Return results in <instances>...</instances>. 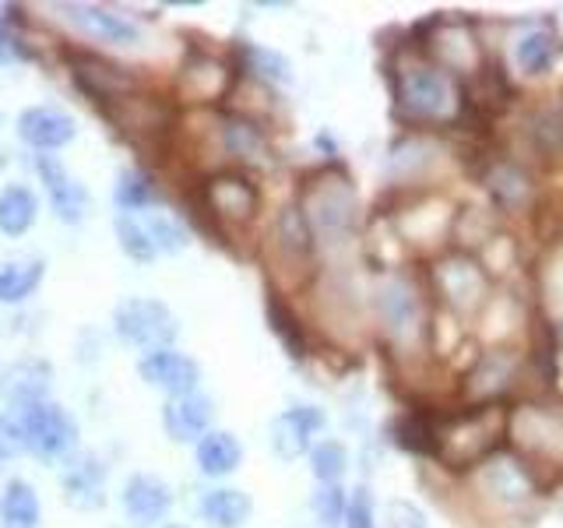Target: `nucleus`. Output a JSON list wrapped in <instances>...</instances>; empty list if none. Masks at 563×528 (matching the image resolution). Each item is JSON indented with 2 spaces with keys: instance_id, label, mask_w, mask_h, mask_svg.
<instances>
[{
  "instance_id": "nucleus-32",
  "label": "nucleus",
  "mask_w": 563,
  "mask_h": 528,
  "mask_svg": "<svg viewBox=\"0 0 563 528\" xmlns=\"http://www.w3.org/2000/svg\"><path fill=\"white\" fill-rule=\"evenodd\" d=\"M345 465H349V451L339 444V440H321V444L310 451V469L317 480H321V486L339 483L345 475Z\"/></svg>"
},
{
  "instance_id": "nucleus-45",
  "label": "nucleus",
  "mask_w": 563,
  "mask_h": 528,
  "mask_svg": "<svg viewBox=\"0 0 563 528\" xmlns=\"http://www.w3.org/2000/svg\"><path fill=\"white\" fill-rule=\"evenodd\" d=\"M0 384H4V370H0Z\"/></svg>"
},
{
  "instance_id": "nucleus-37",
  "label": "nucleus",
  "mask_w": 563,
  "mask_h": 528,
  "mask_svg": "<svg viewBox=\"0 0 563 528\" xmlns=\"http://www.w3.org/2000/svg\"><path fill=\"white\" fill-rule=\"evenodd\" d=\"M489 190H493V198H497L500 205H518V201H525V194H528V180L521 176V169L500 166L497 173H493Z\"/></svg>"
},
{
  "instance_id": "nucleus-28",
  "label": "nucleus",
  "mask_w": 563,
  "mask_h": 528,
  "mask_svg": "<svg viewBox=\"0 0 563 528\" xmlns=\"http://www.w3.org/2000/svg\"><path fill=\"white\" fill-rule=\"evenodd\" d=\"M113 201L120 208V216H131V211H141L148 205H158V187L152 184V176L137 173V169H123L117 176L113 187Z\"/></svg>"
},
{
  "instance_id": "nucleus-33",
  "label": "nucleus",
  "mask_w": 563,
  "mask_h": 528,
  "mask_svg": "<svg viewBox=\"0 0 563 528\" xmlns=\"http://www.w3.org/2000/svg\"><path fill=\"white\" fill-rule=\"evenodd\" d=\"M141 226L148 229V240H152L155 251L176 254V251H184V246H187V229L173 216H166V211H148V222H141Z\"/></svg>"
},
{
  "instance_id": "nucleus-4",
  "label": "nucleus",
  "mask_w": 563,
  "mask_h": 528,
  "mask_svg": "<svg viewBox=\"0 0 563 528\" xmlns=\"http://www.w3.org/2000/svg\"><path fill=\"white\" fill-rule=\"evenodd\" d=\"M398 106L412 120H440L454 110V85L440 67H412L398 78Z\"/></svg>"
},
{
  "instance_id": "nucleus-22",
  "label": "nucleus",
  "mask_w": 563,
  "mask_h": 528,
  "mask_svg": "<svg viewBox=\"0 0 563 528\" xmlns=\"http://www.w3.org/2000/svg\"><path fill=\"white\" fill-rule=\"evenodd\" d=\"M201 518L211 525V528H243L246 518H251V497H246L243 490H233V486H216V490H208L201 504Z\"/></svg>"
},
{
  "instance_id": "nucleus-7",
  "label": "nucleus",
  "mask_w": 563,
  "mask_h": 528,
  "mask_svg": "<svg viewBox=\"0 0 563 528\" xmlns=\"http://www.w3.org/2000/svg\"><path fill=\"white\" fill-rule=\"evenodd\" d=\"M208 216H216L225 226H246L261 208V190L240 173H216L201 187Z\"/></svg>"
},
{
  "instance_id": "nucleus-3",
  "label": "nucleus",
  "mask_w": 563,
  "mask_h": 528,
  "mask_svg": "<svg viewBox=\"0 0 563 528\" xmlns=\"http://www.w3.org/2000/svg\"><path fill=\"white\" fill-rule=\"evenodd\" d=\"M18 422H22L25 451H32L40 462H67L78 448V419L57 402L29 405Z\"/></svg>"
},
{
  "instance_id": "nucleus-43",
  "label": "nucleus",
  "mask_w": 563,
  "mask_h": 528,
  "mask_svg": "<svg viewBox=\"0 0 563 528\" xmlns=\"http://www.w3.org/2000/svg\"><path fill=\"white\" fill-rule=\"evenodd\" d=\"M8 169V148H0V173Z\"/></svg>"
},
{
  "instance_id": "nucleus-12",
  "label": "nucleus",
  "mask_w": 563,
  "mask_h": 528,
  "mask_svg": "<svg viewBox=\"0 0 563 528\" xmlns=\"http://www.w3.org/2000/svg\"><path fill=\"white\" fill-rule=\"evenodd\" d=\"M35 173H40L57 219L67 226H78L88 211V190L64 169V163H57V158H49V155H35Z\"/></svg>"
},
{
  "instance_id": "nucleus-23",
  "label": "nucleus",
  "mask_w": 563,
  "mask_h": 528,
  "mask_svg": "<svg viewBox=\"0 0 563 528\" xmlns=\"http://www.w3.org/2000/svg\"><path fill=\"white\" fill-rule=\"evenodd\" d=\"M43 504L40 493L25 480H11L0 490V528H40Z\"/></svg>"
},
{
  "instance_id": "nucleus-35",
  "label": "nucleus",
  "mask_w": 563,
  "mask_h": 528,
  "mask_svg": "<svg viewBox=\"0 0 563 528\" xmlns=\"http://www.w3.org/2000/svg\"><path fill=\"white\" fill-rule=\"evenodd\" d=\"M246 64H251L254 75L268 78V81H289L292 78V67L289 61L282 57L275 50H264V46H246Z\"/></svg>"
},
{
  "instance_id": "nucleus-24",
  "label": "nucleus",
  "mask_w": 563,
  "mask_h": 528,
  "mask_svg": "<svg viewBox=\"0 0 563 528\" xmlns=\"http://www.w3.org/2000/svg\"><path fill=\"white\" fill-rule=\"evenodd\" d=\"M194 454H198V469H201L205 475H211V480H222V475L236 472L240 462H243L240 440H236L233 433H225V430H208V433L198 440V448H194Z\"/></svg>"
},
{
  "instance_id": "nucleus-8",
  "label": "nucleus",
  "mask_w": 563,
  "mask_h": 528,
  "mask_svg": "<svg viewBox=\"0 0 563 528\" xmlns=\"http://www.w3.org/2000/svg\"><path fill=\"white\" fill-rule=\"evenodd\" d=\"M102 110H106V117L117 123V131H123L134 141L163 138L169 131V123H173V110L158 96L131 92V96H120L113 102H106Z\"/></svg>"
},
{
  "instance_id": "nucleus-19",
  "label": "nucleus",
  "mask_w": 563,
  "mask_h": 528,
  "mask_svg": "<svg viewBox=\"0 0 563 528\" xmlns=\"http://www.w3.org/2000/svg\"><path fill=\"white\" fill-rule=\"evenodd\" d=\"M211 416H216V409H211V398L194 392V395L166 402L163 427H166L169 440H176V444H198V440L211 427Z\"/></svg>"
},
{
  "instance_id": "nucleus-6",
  "label": "nucleus",
  "mask_w": 563,
  "mask_h": 528,
  "mask_svg": "<svg viewBox=\"0 0 563 528\" xmlns=\"http://www.w3.org/2000/svg\"><path fill=\"white\" fill-rule=\"evenodd\" d=\"M299 208H303L310 229H321L328 237H342L352 219H356V194H352L345 176H324L321 184L307 190V205Z\"/></svg>"
},
{
  "instance_id": "nucleus-44",
  "label": "nucleus",
  "mask_w": 563,
  "mask_h": 528,
  "mask_svg": "<svg viewBox=\"0 0 563 528\" xmlns=\"http://www.w3.org/2000/svg\"><path fill=\"white\" fill-rule=\"evenodd\" d=\"M166 528H187V525H166Z\"/></svg>"
},
{
  "instance_id": "nucleus-15",
  "label": "nucleus",
  "mask_w": 563,
  "mask_h": 528,
  "mask_svg": "<svg viewBox=\"0 0 563 528\" xmlns=\"http://www.w3.org/2000/svg\"><path fill=\"white\" fill-rule=\"evenodd\" d=\"M324 413L317 405H296V409L275 416L272 422V451L282 462H292L303 451H310V437L324 430Z\"/></svg>"
},
{
  "instance_id": "nucleus-1",
  "label": "nucleus",
  "mask_w": 563,
  "mask_h": 528,
  "mask_svg": "<svg viewBox=\"0 0 563 528\" xmlns=\"http://www.w3.org/2000/svg\"><path fill=\"white\" fill-rule=\"evenodd\" d=\"M500 430H504V413L493 409V405H479V409L451 419V427L437 433V454L451 469H465L493 454Z\"/></svg>"
},
{
  "instance_id": "nucleus-17",
  "label": "nucleus",
  "mask_w": 563,
  "mask_h": 528,
  "mask_svg": "<svg viewBox=\"0 0 563 528\" xmlns=\"http://www.w3.org/2000/svg\"><path fill=\"white\" fill-rule=\"evenodd\" d=\"M169 507H173V490L155 472H134L128 486H123V510L137 525L163 521L169 515Z\"/></svg>"
},
{
  "instance_id": "nucleus-29",
  "label": "nucleus",
  "mask_w": 563,
  "mask_h": 528,
  "mask_svg": "<svg viewBox=\"0 0 563 528\" xmlns=\"http://www.w3.org/2000/svg\"><path fill=\"white\" fill-rule=\"evenodd\" d=\"M380 314L391 331H409L416 328V299H412V289L405 286V282H391V286H384L380 293Z\"/></svg>"
},
{
  "instance_id": "nucleus-11",
  "label": "nucleus",
  "mask_w": 563,
  "mask_h": 528,
  "mask_svg": "<svg viewBox=\"0 0 563 528\" xmlns=\"http://www.w3.org/2000/svg\"><path fill=\"white\" fill-rule=\"evenodd\" d=\"M60 490L75 510H99L106 504V465L96 454H70L60 469Z\"/></svg>"
},
{
  "instance_id": "nucleus-41",
  "label": "nucleus",
  "mask_w": 563,
  "mask_h": 528,
  "mask_svg": "<svg viewBox=\"0 0 563 528\" xmlns=\"http://www.w3.org/2000/svg\"><path fill=\"white\" fill-rule=\"evenodd\" d=\"M387 528H427V518L409 501H395L387 507Z\"/></svg>"
},
{
  "instance_id": "nucleus-20",
  "label": "nucleus",
  "mask_w": 563,
  "mask_h": 528,
  "mask_svg": "<svg viewBox=\"0 0 563 528\" xmlns=\"http://www.w3.org/2000/svg\"><path fill=\"white\" fill-rule=\"evenodd\" d=\"M49 384H53V370H49L46 360H22V363H14L4 374L0 392H4V398L14 405V409L25 413L29 405L46 402Z\"/></svg>"
},
{
  "instance_id": "nucleus-30",
  "label": "nucleus",
  "mask_w": 563,
  "mask_h": 528,
  "mask_svg": "<svg viewBox=\"0 0 563 528\" xmlns=\"http://www.w3.org/2000/svg\"><path fill=\"white\" fill-rule=\"evenodd\" d=\"M553 57H556L553 32L536 29V32L521 35V43H518V64H521L525 75H542V70L553 64Z\"/></svg>"
},
{
  "instance_id": "nucleus-27",
  "label": "nucleus",
  "mask_w": 563,
  "mask_h": 528,
  "mask_svg": "<svg viewBox=\"0 0 563 528\" xmlns=\"http://www.w3.org/2000/svg\"><path fill=\"white\" fill-rule=\"evenodd\" d=\"M275 246L289 261H307L313 251V229L299 205H286L275 219Z\"/></svg>"
},
{
  "instance_id": "nucleus-5",
  "label": "nucleus",
  "mask_w": 563,
  "mask_h": 528,
  "mask_svg": "<svg viewBox=\"0 0 563 528\" xmlns=\"http://www.w3.org/2000/svg\"><path fill=\"white\" fill-rule=\"evenodd\" d=\"M433 278H437L440 299H444V304L457 314L479 310L489 296V275L465 254H451L444 261H437Z\"/></svg>"
},
{
  "instance_id": "nucleus-2",
  "label": "nucleus",
  "mask_w": 563,
  "mask_h": 528,
  "mask_svg": "<svg viewBox=\"0 0 563 528\" xmlns=\"http://www.w3.org/2000/svg\"><path fill=\"white\" fill-rule=\"evenodd\" d=\"M113 328L128 345L148 349V352L169 349L176 342V334H180L176 314L163 299H152V296H131V299H123V304H117Z\"/></svg>"
},
{
  "instance_id": "nucleus-38",
  "label": "nucleus",
  "mask_w": 563,
  "mask_h": 528,
  "mask_svg": "<svg viewBox=\"0 0 563 528\" xmlns=\"http://www.w3.org/2000/svg\"><path fill=\"white\" fill-rule=\"evenodd\" d=\"M268 317H272V328L282 334V342H286V349L292 352V356H303V339H299V328H296L292 317L275 304V299L268 304Z\"/></svg>"
},
{
  "instance_id": "nucleus-36",
  "label": "nucleus",
  "mask_w": 563,
  "mask_h": 528,
  "mask_svg": "<svg viewBox=\"0 0 563 528\" xmlns=\"http://www.w3.org/2000/svg\"><path fill=\"white\" fill-rule=\"evenodd\" d=\"M225 145H229V152L240 155V158H254L264 148V141H261V131L254 128V123L229 120L225 123Z\"/></svg>"
},
{
  "instance_id": "nucleus-13",
  "label": "nucleus",
  "mask_w": 563,
  "mask_h": 528,
  "mask_svg": "<svg viewBox=\"0 0 563 528\" xmlns=\"http://www.w3.org/2000/svg\"><path fill=\"white\" fill-rule=\"evenodd\" d=\"M75 134H78L75 117L57 110V106H29V110L18 117V138H22L29 148H40V152L64 148L75 141Z\"/></svg>"
},
{
  "instance_id": "nucleus-14",
  "label": "nucleus",
  "mask_w": 563,
  "mask_h": 528,
  "mask_svg": "<svg viewBox=\"0 0 563 528\" xmlns=\"http://www.w3.org/2000/svg\"><path fill=\"white\" fill-rule=\"evenodd\" d=\"M229 85H233V70L208 53H190L176 75V88L190 102H216L229 92Z\"/></svg>"
},
{
  "instance_id": "nucleus-25",
  "label": "nucleus",
  "mask_w": 563,
  "mask_h": 528,
  "mask_svg": "<svg viewBox=\"0 0 563 528\" xmlns=\"http://www.w3.org/2000/svg\"><path fill=\"white\" fill-rule=\"evenodd\" d=\"M46 275L43 257H8L0 261V304H22Z\"/></svg>"
},
{
  "instance_id": "nucleus-9",
  "label": "nucleus",
  "mask_w": 563,
  "mask_h": 528,
  "mask_svg": "<svg viewBox=\"0 0 563 528\" xmlns=\"http://www.w3.org/2000/svg\"><path fill=\"white\" fill-rule=\"evenodd\" d=\"M137 377L145 381L148 387H158V392H166L169 398H184V395L198 392L201 366L194 363L187 352L155 349V352H145V356L137 360Z\"/></svg>"
},
{
  "instance_id": "nucleus-21",
  "label": "nucleus",
  "mask_w": 563,
  "mask_h": 528,
  "mask_svg": "<svg viewBox=\"0 0 563 528\" xmlns=\"http://www.w3.org/2000/svg\"><path fill=\"white\" fill-rule=\"evenodd\" d=\"M515 370H518V360L510 356L507 349L486 352V356L475 363V370L468 374V384H465L468 398L489 405L500 392H507V387H510V381H515Z\"/></svg>"
},
{
  "instance_id": "nucleus-10",
  "label": "nucleus",
  "mask_w": 563,
  "mask_h": 528,
  "mask_svg": "<svg viewBox=\"0 0 563 528\" xmlns=\"http://www.w3.org/2000/svg\"><path fill=\"white\" fill-rule=\"evenodd\" d=\"M67 61H70V75H75V81L92 99H99L102 106L120 99V96L137 92V78L131 75L128 67H117V64L102 61V57H92V53H70Z\"/></svg>"
},
{
  "instance_id": "nucleus-34",
  "label": "nucleus",
  "mask_w": 563,
  "mask_h": 528,
  "mask_svg": "<svg viewBox=\"0 0 563 528\" xmlns=\"http://www.w3.org/2000/svg\"><path fill=\"white\" fill-rule=\"evenodd\" d=\"M345 507H349V501H345V493L339 490V483H328V486H321L313 493V515L324 528H339L345 521Z\"/></svg>"
},
{
  "instance_id": "nucleus-26",
  "label": "nucleus",
  "mask_w": 563,
  "mask_h": 528,
  "mask_svg": "<svg viewBox=\"0 0 563 528\" xmlns=\"http://www.w3.org/2000/svg\"><path fill=\"white\" fill-rule=\"evenodd\" d=\"M40 216V201L35 194L22 184H8L0 187V233L4 237H25L35 226Z\"/></svg>"
},
{
  "instance_id": "nucleus-18",
  "label": "nucleus",
  "mask_w": 563,
  "mask_h": 528,
  "mask_svg": "<svg viewBox=\"0 0 563 528\" xmlns=\"http://www.w3.org/2000/svg\"><path fill=\"white\" fill-rule=\"evenodd\" d=\"M60 11L70 25H78L85 35H92V40L113 43V46H134L137 43V25L123 14H113L99 4H60Z\"/></svg>"
},
{
  "instance_id": "nucleus-42",
  "label": "nucleus",
  "mask_w": 563,
  "mask_h": 528,
  "mask_svg": "<svg viewBox=\"0 0 563 528\" xmlns=\"http://www.w3.org/2000/svg\"><path fill=\"white\" fill-rule=\"evenodd\" d=\"M8 57H11V35H8L4 18H0V64H8Z\"/></svg>"
},
{
  "instance_id": "nucleus-31",
  "label": "nucleus",
  "mask_w": 563,
  "mask_h": 528,
  "mask_svg": "<svg viewBox=\"0 0 563 528\" xmlns=\"http://www.w3.org/2000/svg\"><path fill=\"white\" fill-rule=\"evenodd\" d=\"M113 229H117V243H120V251L128 254V257H134V261H141V264H148V261L158 254L155 246H152V240H148V229L141 226L134 216H117Z\"/></svg>"
},
{
  "instance_id": "nucleus-40",
  "label": "nucleus",
  "mask_w": 563,
  "mask_h": 528,
  "mask_svg": "<svg viewBox=\"0 0 563 528\" xmlns=\"http://www.w3.org/2000/svg\"><path fill=\"white\" fill-rule=\"evenodd\" d=\"M345 528H374V501H369V493L360 486L352 493V501L345 507Z\"/></svg>"
},
{
  "instance_id": "nucleus-16",
  "label": "nucleus",
  "mask_w": 563,
  "mask_h": 528,
  "mask_svg": "<svg viewBox=\"0 0 563 528\" xmlns=\"http://www.w3.org/2000/svg\"><path fill=\"white\" fill-rule=\"evenodd\" d=\"M479 483H483V490L489 493V497L497 504H504V507H518L525 501H532V493H536L532 475H528V469L510 454L489 458V462L483 465Z\"/></svg>"
},
{
  "instance_id": "nucleus-39",
  "label": "nucleus",
  "mask_w": 563,
  "mask_h": 528,
  "mask_svg": "<svg viewBox=\"0 0 563 528\" xmlns=\"http://www.w3.org/2000/svg\"><path fill=\"white\" fill-rule=\"evenodd\" d=\"M25 451V437H22V422L11 416H0V465L11 462Z\"/></svg>"
}]
</instances>
